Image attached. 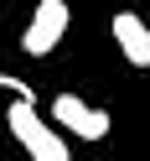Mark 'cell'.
<instances>
[{
	"label": "cell",
	"instance_id": "cell-3",
	"mask_svg": "<svg viewBox=\"0 0 150 161\" xmlns=\"http://www.w3.org/2000/svg\"><path fill=\"white\" fill-rule=\"evenodd\" d=\"M52 119L67 130V135H78V140H104L109 135V109H93L78 94H57L52 99Z\"/></svg>",
	"mask_w": 150,
	"mask_h": 161
},
{
	"label": "cell",
	"instance_id": "cell-1",
	"mask_svg": "<svg viewBox=\"0 0 150 161\" xmlns=\"http://www.w3.org/2000/svg\"><path fill=\"white\" fill-rule=\"evenodd\" d=\"M5 130L21 140V151H26L31 161H73L67 140L57 135V130L36 114V104H26V99H16V104L5 109Z\"/></svg>",
	"mask_w": 150,
	"mask_h": 161
},
{
	"label": "cell",
	"instance_id": "cell-4",
	"mask_svg": "<svg viewBox=\"0 0 150 161\" xmlns=\"http://www.w3.org/2000/svg\"><path fill=\"white\" fill-rule=\"evenodd\" d=\"M109 31H114V47L124 52V63H129V68H150V26L140 21L135 11H114Z\"/></svg>",
	"mask_w": 150,
	"mask_h": 161
},
{
	"label": "cell",
	"instance_id": "cell-2",
	"mask_svg": "<svg viewBox=\"0 0 150 161\" xmlns=\"http://www.w3.org/2000/svg\"><path fill=\"white\" fill-rule=\"evenodd\" d=\"M67 26H73V11H67V0H36L31 21H26V31H21L26 57H47V52H52V47L67 36Z\"/></svg>",
	"mask_w": 150,
	"mask_h": 161
},
{
	"label": "cell",
	"instance_id": "cell-5",
	"mask_svg": "<svg viewBox=\"0 0 150 161\" xmlns=\"http://www.w3.org/2000/svg\"><path fill=\"white\" fill-rule=\"evenodd\" d=\"M0 88H5V94H16V99H26V104H36V88L26 83V78H16V73H0Z\"/></svg>",
	"mask_w": 150,
	"mask_h": 161
}]
</instances>
